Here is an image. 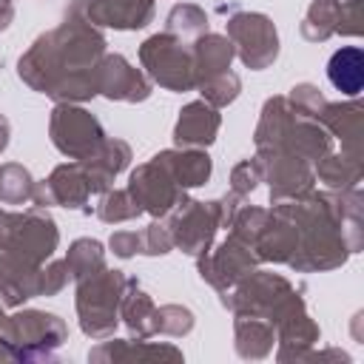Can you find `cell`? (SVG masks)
Wrapping results in <instances>:
<instances>
[{
    "instance_id": "1",
    "label": "cell",
    "mask_w": 364,
    "mask_h": 364,
    "mask_svg": "<svg viewBox=\"0 0 364 364\" xmlns=\"http://www.w3.org/2000/svg\"><path fill=\"white\" fill-rule=\"evenodd\" d=\"M327 77H330V82H333L338 91H344V94H358V91H361V82H364V54H361V48L347 46V48L336 51V54L330 57Z\"/></svg>"
}]
</instances>
